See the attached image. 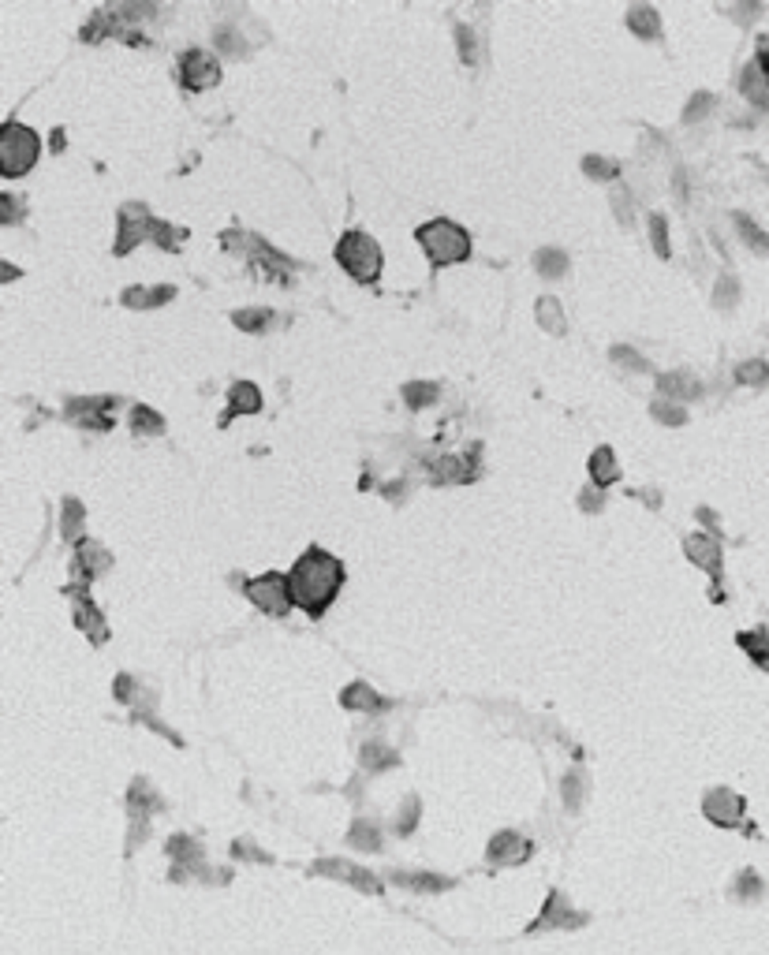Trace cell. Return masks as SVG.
I'll list each match as a JSON object with an SVG mask.
<instances>
[{"mask_svg": "<svg viewBox=\"0 0 769 955\" xmlns=\"http://www.w3.org/2000/svg\"><path fill=\"white\" fill-rule=\"evenodd\" d=\"M736 231H740V239H743L747 247H751V250L769 254V236H765V231H762L751 217H747V214H736Z\"/></svg>", "mask_w": 769, "mask_h": 955, "instance_id": "cell-35", "label": "cell"}, {"mask_svg": "<svg viewBox=\"0 0 769 955\" xmlns=\"http://www.w3.org/2000/svg\"><path fill=\"white\" fill-rule=\"evenodd\" d=\"M82 504L75 500V497H68L64 500V515H60V534H64L68 541H79V534H82Z\"/></svg>", "mask_w": 769, "mask_h": 955, "instance_id": "cell-37", "label": "cell"}, {"mask_svg": "<svg viewBox=\"0 0 769 955\" xmlns=\"http://www.w3.org/2000/svg\"><path fill=\"white\" fill-rule=\"evenodd\" d=\"M288 586H292V601L306 612V616H322L344 586V564L337 557H329L325 549L310 545L296 560L292 575H288Z\"/></svg>", "mask_w": 769, "mask_h": 955, "instance_id": "cell-1", "label": "cell"}, {"mask_svg": "<svg viewBox=\"0 0 769 955\" xmlns=\"http://www.w3.org/2000/svg\"><path fill=\"white\" fill-rule=\"evenodd\" d=\"M534 269L542 272L546 281L564 277V272H568V254H564V250H556V247H542V250L534 254Z\"/></svg>", "mask_w": 769, "mask_h": 955, "instance_id": "cell-30", "label": "cell"}, {"mask_svg": "<svg viewBox=\"0 0 769 955\" xmlns=\"http://www.w3.org/2000/svg\"><path fill=\"white\" fill-rule=\"evenodd\" d=\"M128 810H131V821H146L150 814H161V810H164V799L150 788V780H146V776H135V780H131Z\"/></svg>", "mask_w": 769, "mask_h": 955, "instance_id": "cell-17", "label": "cell"}, {"mask_svg": "<svg viewBox=\"0 0 769 955\" xmlns=\"http://www.w3.org/2000/svg\"><path fill=\"white\" fill-rule=\"evenodd\" d=\"M154 12H157L154 4H123V8H116L120 19H146V15H154Z\"/></svg>", "mask_w": 769, "mask_h": 955, "instance_id": "cell-54", "label": "cell"}, {"mask_svg": "<svg viewBox=\"0 0 769 955\" xmlns=\"http://www.w3.org/2000/svg\"><path fill=\"white\" fill-rule=\"evenodd\" d=\"M38 150H41V142H38V135L30 131V127H23V123H4L0 127V172H4L8 180L30 172L34 161H38Z\"/></svg>", "mask_w": 769, "mask_h": 955, "instance_id": "cell-4", "label": "cell"}, {"mask_svg": "<svg viewBox=\"0 0 769 955\" xmlns=\"http://www.w3.org/2000/svg\"><path fill=\"white\" fill-rule=\"evenodd\" d=\"M736 642L747 649V657H751L758 668L769 672V631H743V634H736Z\"/></svg>", "mask_w": 769, "mask_h": 955, "instance_id": "cell-32", "label": "cell"}, {"mask_svg": "<svg viewBox=\"0 0 769 955\" xmlns=\"http://www.w3.org/2000/svg\"><path fill=\"white\" fill-rule=\"evenodd\" d=\"M673 190H676V198H688V176H683V168L673 172Z\"/></svg>", "mask_w": 769, "mask_h": 955, "instance_id": "cell-56", "label": "cell"}, {"mask_svg": "<svg viewBox=\"0 0 769 955\" xmlns=\"http://www.w3.org/2000/svg\"><path fill=\"white\" fill-rule=\"evenodd\" d=\"M478 459H482V448L474 444V452L467 456H441V459H426V471L433 474V482H474L478 478Z\"/></svg>", "mask_w": 769, "mask_h": 955, "instance_id": "cell-12", "label": "cell"}, {"mask_svg": "<svg viewBox=\"0 0 769 955\" xmlns=\"http://www.w3.org/2000/svg\"><path fill=\"white\" fill-rule=\"evenodd\" d=\"M714 105H717V101H714L710 90H698V94L688 101V109H683V123H698L706 113H714Z\"/></svg>", "mask_w": 769, "mask_h": 955, "instance_id": "cell-47", "label": "cell"}, {"mask_svg": "<svg viewBox=\"0 0 769 955\" xmlns=\"http://www.w3.org/2000/svg\"><path fill=\"white\" fill-rule=\"evenodd\" d=\"M650 415L661 422V426H683V422H688V411H683L680 403H673V399H654Z\"/></svg>", "mask_w": 769, "mask_h": 955, "instance_id": "cell-40", "label": "cell"}, {"mask_svg": "<svg viewBox=\"0 0 769 955\" xmlns=\"http://www.w3.org/2000/svg\"><path fill=\"white\" fill-rule=\"evenodd\" d=\"M441 396V385H433V381H407L404 385V403L411 411H422L430 403H438Z\"/></svg>", "mask_w": 769, "mask_h": 955, "instance_id": "cell-31", "label": "cell"}, {"mask_svg": "<svg viewBox=\"0 0 769 955\" xmlns=\"http://www.w3.org/2000/svg\"><path fill=\"white\" fill-rule=\"evenodd\" d=\"M109 567H113V553L101 541H79L75 545V579H82V586L97 575H105Z\"/></svg>", "mask_w": 769, "mask_h": 955, "instance_id": "cell-15", "label": "cell"}, {"mask_svg": "<svg viewBox=\"0 0 769 955\" xmlns=\"http://www.w3.org/2000/svg\"><path fill=\"white\" fill-rule=\"evenodd\" d=\"M583 172H587L590 180H616V176H620V164L609 161V157L590 154V157H583Z\"/></svg>", "mask_w": 769, "mask_h": 955, "instance_id": "cell-44", "label": "cell"}, {"mask_svg": "<svg viewBox=\"0 0 769 955\" xmlns=\"http://www.w3.org/2000/svg\"><path fill=\"white\" fill-rule=\"evenodd\" d=\"M116 411V396H97V399H68V418L79 426L90 430H113V415Z\"/></svg>", "mask_w": 769, "mask_h": 955, "instance_id": "cell-14", "label": "cell"}, {"mask_svg": "<svg viewBox=\"0 0 769 955\" xmlns=\"http://www.w3.org/2000/svg\"><path fill=\"white\" fill-rule=\"evenodd\" d=\"M337 262L344 265V272L351 281H359V284H378L381 277V269H385V258H381V247L378 239H370L366 231L359 228H351L340 236L337 243Z\"/></svg>", "mask_w": 769, "mask_h": 955, "instance_id": "cell-3", "label": "cell"}, {"mask_svg": "<svg viewBox=\"0 0 769 955\" xmlns=\"http://www.w3.org/2000/svg\"><path fill=\"white\" fill-rule=\"evenodd\" d=\"M310 877H332V881H344L351 888H359V892L366 896H378L381 892V881L370 874V869L355 866V862H347V859H318L314 866H310Z\"/></svg>", "mask_w": 769, "mask_h": 955, "instance_id": "cell-9", "label": "cell"}, {"mask_svg": "<svg viewBox=\"0 0 769 955\" xmlns=\"http://www.w3.org/2000/svg\"><path fill=\"white\" fill-rule=\"evenodd\" d=\"M221 247L224 250H236V254H247V258L255 262V269H265L269 277L288 281V269H292V262H288L284 254H277L269 243H262L258 236H247V231H224Z\"/></svg>", "mask_w": 769, "mask_h": 955, "instance_id": "cell-6", "label": "cell"}, {"mask_svg": "<svg viewBox=\"0 0 769 955\" xmlns=\"http://www.w3.org/2000/svg\"><path fill=\"white\" fill-rule=\"evenodd\" d=\"M613 214L620 224H631V195H628V187H616L613 190Z\"/></svg>", "mask_w": 769, "mask_h": 955, "instance_id": "cell-50", "label": "cell"}, {"mask_svg": "<svg viewBox=\"0 0 769 955\" xmlns=\"http://www.w3.org/2000/svg\"><path fill=\"white\" fill-rule=\"evenodd\" d=\"M180 82L191 94H202V90H213L221 82V63L213 53H202V49H187L183 60H180Z\"/></svg>", "mask_w": 769, "mask_h": 955, "instance_id": "cell-10", "label": "cell"}, {"mask_svg": "<svg viewBox=\"0 0 769 955\" xmlns=\"http://www.w3.org/2000/svg\"><path fill=\"white\" fill-rule=\"evenodd\" d=\"M381 493H385L389 500H400V497H404V482H392V485H385Z\"/></svg>", "mask_w": 769, "mask_h": 955, "instance_id": "cell-57", "label": "cell"}, {"mask_svg": "<svg viewBox=\"0 0 769 955\" xmlns=\"http://www.w3.org/2000/svg\"><path fill=\"white\" fill-rule=\"evenodd\" d=\"M169 859L176 862V866H183V869H202V847L191 840V836H183V833H176V836H169Z\"/></svg>", "mask_w": 769, "mask_h": 955, "instance_id": "cell-28", "label": "cell"}, {"mask_svg": "<svg viewBox=\"0 0 769 955\" xmlns=\"http://www.w3.org/2000/svg\"><path fill=\"white\" fill-rule=\"evenodd\" d=\"M169 299H176V288L172 284H157V288H128L120 295V303L128 310H154V306H164Z\"/></svg>", "mask_w": 769, "mask_h": 955, "instance_id": "cell-20", "label": "cell"}, {"mask_svg": "<svg viewBox=\"0 0 769 955\" xmlns=\"http://www.w3.org/2000/svg\"><path fill=\"white\" fill-rule=\"evenodd\" d=\"M262 411V392L251 381H236L232 389H228V411H224V422L232 415H258Z\"/></svg>", "mask_w": 769, "mask_h": 955, "instance_id": "cell-23", "label": "cell"}, {"mask_svg": "<svg viewBox=\"0 0 769 955\" xmlns=\"http://www.w3.org/2000/svg\"><path fill=\"white\" fill-rule=\"evenodd\" d=\"M732 15H736V19H751V15H758V4H747V8H732Z\"/></svg>", "mask_w": 769, "mask_h": 955, "instance_id": "cell-58", "label": "cell"}, {"mask_svg": "<svg viewBox=\"0 0 769 955\" xmlns=\"http://www.w3.org/2000/svg\"><path fill=\"white\" fill-rule=\"evenodd\" d=\"M579 507H583V512H601V507H606V497H601V490H583L579 493Z\"/></svg>", "mask_w": 769, "mask_h": 955, "instance_id": "cell-52", "label": "cell"}, {"mask_svg": "<svg viewBox=\"0 0 769 955\" xmlns=\"http://www.w3.org/2000/svg\"><path fill=\"white\" fill-rule=\"evenodd\" d=\"M740 94L755 105V109H769V82H765V71L762 63H747L743 75H740Z\"/></svg>", "mask_w": 769, "mask_h": 955, "instance_id": "cell-24", "label": "cell"}, {"mask_svg": "<svg viewBox=\"0 0 769 955\" xmlns=\"http://www.w3.org/2000/svg\"><path fill=\"white\" fill-rule=\"evenodd\" d=\"M359 766L366 773H385V769H397L400 766V754L392 750L389 742L370 739V742H363V747H359Z\"/></svg>", "mask_w": 769, "mask_h": 955, "instance_id": "cell-22", "label": "cell"}, {"mask_svg": "<svg viewBox=\"0 0 769 955\" xmlns=\"http://www.w3.org/2000/svg\"><path fill=\"white\" fill-rule=\"evenodd\" d=\"M414 239H419V247L426 250V258L438 269L471 258V236H467V228H460L456 221H445V217L426 221L419 231H414Z\"/></svg>", "mask_w": 769, "mask_h": 955, "instance_id": "cell-2", "label": "cell"}, {"mask_svg": "<svg viewBox=\"0 0 769 955\" xmlns=\"http://www.w3.org/2000/svg\"><path fill=\"white\" fill-rule=\"evenodd\" d=\"M683 553H688V560L702 571H710L714 579H721V545L717 538L710 534H691V538H683Z\"/></svg>", "mask_w": 769, "mask_h": 955, "instance_id": "cell-16", "label": "cell"}, {"mask_svg": "<svg viewBox=\"0 0 769 955\" xmlns=\"http://www.w3.org/2000/svg\"><path fill=\"white\" fill-rule=\"evenodd\" d=\"M419 814H422V806H419V799H404L400 802V817H397V833L400 836H411L414 833V825H419Z\"/></svg>", "mask_w": 769, "mask_h": 955, "instance_id": "cell-46", "label": "cell"}, {"mask_svg": "<svg viewBox=\"0 0 769 955\" xmlns=\"http://www.w3.org/2000/svg\"><path fill=\"white\" fill-rule=\"evenodd\" d=\"M590 482H594V490H609V485L620 478V471H616V456H613V448H594L590 452Z\"/></svg>", "mask_w": 769, "mask_h": 955, "instance_id": "cell-26", "label": "cell"}, {"mask_svg": "<svg viewBox=\"0 0 769 955\" xmlns=\"http://www.w3.org/2000/svg\"><path fill=\"white\" fill-rule=\"evenodd\" d=\"M743 810H747L743 795H736L729 788H714V792H706V799H702V814L710 817L717 829H736V825L743 821Z\"/></svg>", "mask_w": 769, "mask_h": 955, "instance_id": "cell-11", "label": "cell"}, {"mask_svg": "<svg viewBox=\"0 0 769 955\" xmlns=\"http://www.w3.org/2000/svg\"><path fill=\"white\" fill-rule=\"evenodd\" d=\"M657 389L665 392V399H673V403H680V399H698L702 396V381H695L691 373H661L657 377Z\"/></svg>", "mask_w": 769, "mask_h": 955, "instance_id": "cell-25", "label": "cell"}, {"mask_svg": "<svg viewBox=\"0 0 769 955\" xmlns=\"http://www.w3.org/2000/svg\"><path fill=\"white\" fill-rule=\"evenodd\" d=\"M758 63H762V71H765V82H769V46H762V53H758Z\"/></svg>", "mask_w": 769, "mask_h": 955, "instance_id": "cell-59", "label": "cell"}, {"mask_svg": "<svg viewBox=\"0 0 769 955\" xmlns=\"http://www.w3.org/2000/svg\"><path fill=\"white\" fill-rule=\"evenodd\" d=\"M217 49L221 53H232V56H247V41H243V34L236 30V27H217Z\"/></svg>", "mask_w": 769, "mask_h": 955, "instance_id": "cell-45", "label": "cell"}, {"mask_svg": "<svg viewBox=\"0 0 769 955\" xmlns=\"http://www.w3.org/2000/svg\"><path fill=\"white\" fill-rule=\"evenodd\" d=\"M590 918L587 915H575L572 910V903H568V896L560 892V888H553V892L546 896V903H542V915H538L523 933L531 937V933H553V929H579V926H587Z\"/></svg>", "mask_w": 769, "mask_h": 955, "instance_id": "cell-8", "label": "cell"}, {"mask_svg": "<svg viewBox=\"0 0 769 955\" xmlns=\"http://www.w3.org/2000/svg\"><path fill=\"white\" fill-rule=\"evenodd\" d=\"M232 855L236 859H255V862H269V855H262L258 847L251 843V840H239V843H232Z\"/></svg>", "mask_w": 769, "mask_h": 955, "instance_id": "cell-51", "label": "cell"}, {"mask_svg": "<svg viewBox=\"0 0 769 955\" xmlns=\"http://www.w3.org/2000/svg\"><path fill=\"white\" fill-rule=\"evenodd\" d=\"M456 41H460V60L478 63V41H474V30L467 23H456Z\"/></svg>", "mask_w": 769, "mask_h": 955, "instance_id": "cell-49", "label": "cell"}, {"mask_svg": "<svg viewBox=\"0 0 769 955\" xmlns=\"http://www.w3.org/2000/svg\"><path fill=\"white\" fill-rule=\"evenodd\" d=\"M609 358H613L616 366L631 370V373H647V370H650V363H647V358H642L635 348H623V344H616V348L609 351Z\"/></svg>", "mask_w": 769, "mask_h": 955, "instance_id": "cell-42", "label": "cell"}, {"mask_svg": "<svg viewBox=\"0 0 769 955\" xmlns=\"http://www.w3.org/2000/svg\"><path fill=\"white\" fill-rule=\"evenodd\" d=\"M736 381L740 385H769V366L762 363V358H747V363L736 366Z\"/></svg>", "mask_w": 769, "mask_h": 955, "instance_id": "cell-41", "label": "cell"}, {"mask_svg": "<svg viewBox=\"0 0 769 955\" xmlns=\"http://www.w3.org/2000/svg\"><path fill=\"white\" fill-rule=\"evenodd\" d=\"M762 892H765V884H762V877L755 874V869H743V874L736 877V884H732V900H740V903H755Z\"/></svg>", "mask_w": 769, "mask_h": 955, "instance_id": "cell-36", "label": "cell"}, {"mask_svg": "<svg viewBox=\"0 0 769 955\" xmlns=\"http://www.w3.org/2000/svg\"><path fill=\"white\" fill-rule=\"evenodd\" d=\"M389 881H392V884H400V888H411V892H430V896H438V892H448V888H456L452 877H441V874H407V869H392Z\"/></svg>", "mask_w": 769, "mask_h": 955, "instance_id": "cell-19", "label": "cell"}, {"mask_svg": "<svg viewBox=\"0 0 769 955\" xmlns=\"http://www.w3.org/2000/svg\"><path fill=\"white\" fill-rule=\"evenodd\" d=\"M340 706L351 709V713H381V709H389L385 698H381L378 691H373V687H366V683H351V687H344V691H340Z\"/></svg>", "mask_w": 769, "mask_h": 955, "instance_id": "cell-21", "label": "cell"}, {"mask_svg": "<svg viewBox=\"0 0 769 955\" xmlns=\"http://www.w3.org/2000/svg\"><path fill=\"white\" fill-rule=\"evenodd\" d=\"M113 694L120 698V702H131V698H135V679H131V675H116Z\"/></svg>", "mask_w": 769, "mask_h": 955, "instance_id": "cell-53", "label": "cell"}, {"mask_svg": "<svg viewBox=\"0 0 769 955\" xmlns=\"http://www.w3.org/2000/svg\"><path fill=\"white\" fill-rule=\"evenodd\" d=\"M740 299V281L732 277V272H721L717 284H714V306L717 310H732Z\"/></svg>", "mask_w": 769, "mask_h": 955, "instance_id": "cell-38", "label": "cell"}, {"mask_svg": "<svg viewBox=\"0 0 769 955\" xmlns=\"http://www.w3.org/2000/svg\"><path fill=\"white\" fill-rule=\"evenodd\" d=\"M628 30H635L639 38H647V41H657L661 38V15L650 4H635L628 12Z\"/></svg>", "mask_w": 769, "mask_h": 955, "instance_id": "cell-29", "label": "cell"}, {"mask_svg": "<svg viewBox=\"0 0 769 955\" xmlns=\"http://www.w3.org/2000/svg\"><path fill=\"white\" fill-rule=\"evenodd\" d=\"M531 855H534V843H531L527 836L512 833V829L497 833V836L489 840V847H486V862H489V866H523Z\"/></svg>", "mask_w": 769, "mask_h": 955, "instance_id": "cell-13", "label": "cell"}, {"mask_svg": "<svg viewBox=\"0 0 769 955\" xmlns=\"http://www.w3.org/2000/svg\"><path fill=\"white\" fill-rule=\"evenodd\" d=\"M650 243H654V250H657V258H669V224H665V217L661 214H654L650 217Z\"/></svg>", "mask_w": 769, "mask_h": 955, "instance_id": "cell-48", "label": "cell"}, {"mask_svg": "<svg viewBox=\"0 0 769 955\" xmlns=\"http://www.w3.org/2000/svg\"><path fill=\"white\" fill-rule=\"evenodd\" d=\"M347 843L355 851H381V829L373 821H355L347 829Z\"/></svg>", "mask_w": 769, "mask_h": 955, "instance_id": "cell-33", "label": "cell"}, {"mask_svg": "<svg viewBox=\"0 0 769 955\" xmlns=\"http://www.w3.org/2000/svg\"><path fill=\"white\" fill-rule=\"evenodd\" d=\"M534 317H538V325H542L546 332H553V336H564L568 332L564 310H560V299H553V295H542V299L534 303Z\"/></svg>", "mask_w": 769, "mask_h": 955, "instance_id": "cell-27", "label": "cell"}, {"mask_svg": "<svg viewBox=\"0 0 769 955\" xmlns=\"http://www.w3.org/2000/svg\"><path fill=\"white\" fill-rule=\"evenodd\" d=\"M131 430L138 433V437H161L164 433V418L154 411V407H131Z\"/></svg>", "mask_w": 769, "mask_h": 955, "instance_id": "cell-34", "label": "cell"}, {"mask_svg": "<svg viewBox=\"0 0 769 955\" xmlns=\"http://www.w3.org/2000/svg\"><path fill=\"white\" fill-rule=\"evenodd\" d=\"M75 624H79V631L87 634V639H90L94 646H101V642L109 639L105 616H101V612H97V605L87 598V593H82V598H75Z\"/></svg>", "mask_w": 769, "mask_h": 955, "instance_id": "cell-18", "label": "cell"}, {"mask_svg": "<svg viewBox=\"0 0 769 955\" xmlns=\"http://www.w3.org/2000/svg\"><path fill=\"white\" fill-rule=\"evenodd\" d=\"M243 593L251 598L255 608H262L265 616H288L292 612V586H288V575L280 571H265V575L243 582Z\"/></svg>", "mask_w": 769, "mask_h": 955, "instance_id": "cell-5", "label": "cell"}, {"mask_svg": "<svg viewBox=\"0 0 769 955\" xmlns=\"http://www.w3.org/2000/svg\"><path fill=\"white\" fill-rule=\"evenodd\" d=\"M154 221L150 217V209L146 205H138V202H128L120 209V217H116V243H113V254L116 258H123V254H131L142 239H154Z\"/></svg>", "mask_w": 769, "mask_h": 955, "instance_id": "cell-7", "label": "cell"}, {"mask_svg": "<svg viewBox=\"0 0 769 955\" xmlns=\"http://www.w3.org/2000/svg\"><path fill=\"white\" fill-rule=\"evenodd\" d=\"M146 836H150V825H146V821H135V825H131V840H128V851H135V847H138V840H146Z\"/></svg>", "mask_w": 769, "mask_h": 955, "instance_id": "cell-55", "label": "cell"}, {"mask_svg": "<svg viewBox=\"0 0 769 955\" xmlns=\"http://www.w3.org/2000/svg\"><path fill=\"white\" fill-rule=\"evenodd\" d=\"M560 799H564L568 810H579V802H583V773L572 769L564 780H560Z\"/></svg>", "mask_w": 769, "mask_h": 955, "instance_id": "cell-43", "label": "cell"}, {"mask_svg": "<svg viewBox=\"0 0 769 955\" xmlns=\"http://www.w3.org/2000/svg\"><path fill=\"white\" fill-rule=\"evenodd\" d=\"M232 322H236V329H243V332H265L269 325H273V314L269 310H236L232 314Z\"/></svg>", "mask_w": 769, "mask_h": 955, "instance_id": "cell-39", "label": "cell"}]
</instances>
